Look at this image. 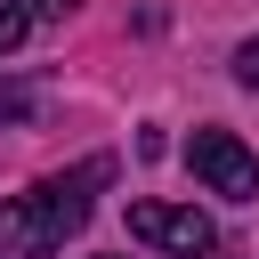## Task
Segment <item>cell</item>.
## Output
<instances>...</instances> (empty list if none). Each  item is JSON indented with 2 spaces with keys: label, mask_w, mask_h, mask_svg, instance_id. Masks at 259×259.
Listing matches in <instances>:
<instances>
[{
  "label": "cell",
  "mask_w": 259,
  "mask_h": 259,
  "mask_svg": "<svg viewBox=\"0 0 259 259\" xmlns=\"http://www.w3.org/2000/svg\"><path fill=\"white\" fill-rule=\"evenodd\" d=\"M32 8H40V16H65V8H73V0H32Z\"/></svg>",
  "instance_id": "52a82bcc"
},
{
  "label": "cell",
  "mask_w": 259,
  "mask_h": 259,
  "mask_svg": "<svg viewBox=\"0 0 259 259\" xmlns=\"http://www.w3.org/2000/svg\"><path fill=\"white\" fill-rule=\"evenodd\" d=\"M186 170H194L210 194H227V202H251V194H259V154H251L235 130H194V138H186Z\"/></svg>",
  "instance_id": "7a4b0ae2"
},
{
  "label": "cell",
  "mask_w": 259,
  "mask_h": 259,
  "mask_svg": "<svg viewBox=\"0 0 259 259\" xmlns=\"http://www.w3.org/2000/svg\"><path fill=\"white\" fill-rule=\"evenodd\" d=\"M235 81H243V89H259V40H243V49H235Z\"/></svg>",
  "instance_id": "8992f818"
},
{
  "label": "cell",
  "mask_w": 259,
  "mask_h": 259,
  "mask_svg": "<svg viewBox=\"0 0 259 259\" xmlns=\"http://www.w3.org/2000/svg\"><path fill=\"white\" fill-rule=\"evenodd\" d=\"M40 113V89H24V81H0V121H32Z\"/></svg>",
  "instance_id": "5b68a950"
},
{
  "label": "cell",
  "mask_w": 259,
  "mask_h": 259,
  "mask_svg": "<svg viewBox=\"0 0 259 259\" xmlns=\"http://www.w3.org/2000/svg\"><path fill=\"white\" fill-rule=\"evenodd\" d=\"M32 16H40L32 0H0V57H8V49H24V32H32Z\"/></svg>",
  "instance_id": "277c9868"
},
{
  "label": "cell",
  "mask_w": 259,
  "mask_h": 259,
  "mask_svg": "<svg viewBox=\"0 0 259 259\" xmlns=\"http://www.w3.org/2000/svg\"><path fill=\"white\" fill-rule=\"evenodd\" d=\"M65 235H73V219L49 202V186H32V194H0V259H57Z\"/></svg>",
  "instance_id": "6da1fadb"
},
{
  "label": "cell",
  "mask_w": 259,
  "mask_h": 259,
  "mask_svg": "<svg viewBox=\"0 0 259 259\" xmlns=\"http://www.w3.org/2000/svg\"><path fill=\"white\" fill-rule=\"evenodd\" d=\"M130 235L170 251V259H219V227L194 202H130Z\"/></svg>",
  "instance_id": "3957f363"
}]
</instances>
